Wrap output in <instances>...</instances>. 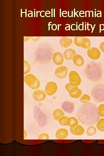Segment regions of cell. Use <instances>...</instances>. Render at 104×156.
<instances>
[{"instance_id":"obj_4","label":"cell","mask_w":104,"mask_h":156,"mask_svg":"<svg viewBox=\"0 0 104 156\" xmlns=\"http://www.w3.org/2000/svg\"><path fill=\"white\" fill-rule=\"evenodd\" d=\"M70 82L77 86H79L81 82V79L79 74L75 71H71L68 76Z\"/></svg>"},{"instance_id":"obj_9","label":"cell","mask_w":104,"mask_h":156,"mask_svg":"<svg viewBox=\"0 0 104 156\" xmlns=\"http://www.w3.org/2000/svg\"><path fill=\"white\" fill-rule=\"evenodd\" d=\"M53 63L57 65H61L64 62V57L59 52H55L53 55L52 57Z\"/></svg>"},{"instance_id":"obj_28","label":"cell","mask_w":104,"mask_h":156,"mask_svg":"<svg viewBox=\"0 0 104 156\" xmlns=\"http://www.w3.org/2000/svg\"><path fill=\"white\" fill-rule=\"evenodd\" d=\"M49 139V135L46 133L41 134L38 137V139L39 140H48Z\"/></svg>"},{"instance_id":"obj_14","label":"cell","mask_w":104,"mask_h":156,"mask_svg":"<svg viewBox=\"0 0 104 156\" xmlns=\"http://www.w3.org/2000/svg\"><path fill=\"white\" fill-rule=\"evenodd\" d=\"M72 39L66 37H62L60 40V44L63 48H66L70 46L73 43Z\"/></svg>"},{"instance_id":"obj_22","label":"cell","mask_w":104,"mask_h":156,"mask_svg":"<svg viewBox=\"0 0 104 156\" xmlns=\"http://www.w3.org/2000/svg\"><path fill=\"white\" fill-rule=\"evenodd\" d=\"M70 96L74 98H79L82 94V91L80 89H78L74 92L69 94Z\"/></svg>"},{"instance_id":"obj_20","label":"cell","mask_w":104,"mask_h":156,"mask_svg":"<svg viewBox=\"0 0 104 156\" xmlns=\"http://www.w3.org/2000/svg\"><path fill=\"white\" fill-rule=\"evenodd\" d=\"M96 127L99 131H104V118H101L98 120Z\"/></svg>"},{"instance_id":"obj_3","label":"cell","mask_w":104,"mask_h":156,"mask_svg":"<svg viewBox=\"0 0 104 156\" xmlns=\"http://www.w3.org/2000/svg\"><path fill=\"white\" fill-rule=\"evenodd\" d=\"M92 95L96 101H104V86L101 85L95 87L92 91Z\"/></svg>"},{"instance_id":"obj_19","label":"cell","mask_w":104,"mask_h":156,"mask_svg":"<svg viewBox=\"0 0 104 156\" xmlns=\"http://www.w3.org/2000/svg\"><path fill=\"white\" fill-rule=\"evenodd\" d=\"M91 46V41L88 38L84 37L81 40V47L83 48L88 49L90 48Z\"/></svg>"},{"instance_id":"obj_11","label":"cell","mask_w":104,"mask_h":156,"mask_svg":"<svg viewBox=\"0 0 104 156\" xmlns=\"http://www.w3.org/2000/svg\"><path fill=\"white\" fill-rule=\"evenodd\" d=\"M71 133L75 135H81L84 133L83 128L80 125H78L73 127H70Z\"/></svg>"},{"instance_id":"obj_16","label":"cell","mask_w":104,"mask_h":156,"mask_svg":"<svg viewBox=\"0 0 104 156\" xmlns=\"http://www.w3.org/2000/svg\"><path fill=\"white\" fill-rule=\"evenodd\" d=\"M65 88L69 94L74 92L78 89L77 86L70 82L66 84Z\"/></svg>"},{"instance_id":"obj_8","label":"cell","mask_w":104,"mask_h":156,"mask_svg":"<svg viewBox=\"0 0 104 156\" xmlns=\"http://www.w3.org/2000/svg\"><path fill=\"white\" fill-rule=\"evenodd\" d=\"M46 96L45 92L41 90L35 91L33 94V97L34 99L37 101H43L45 99Z\"/></svg>"},{"instance_id":"obj_15","label":"cell","mask_w":104,"mask_h":156,"mask_svg":"<svg viewBox=\"0 0 104 156\" xmlns=\"http://www.w3.org/2000/svg\"><path fill=\"white\" fill-rule=\"evenodd\" d=\"M74 64L77 66H80L84 64V60L83 57L80 55L76 54L73 59Z\"/></svg>"},{"instance_id":"obj_26","label":"cell","mask_w":104,"mask_h":156,"mask_svg":"<svg viewBox=\"0 0 104 156\" xmlns=\"http://www.w3.org/2000/svg\"><path fill=\"white\" fill-rule=\"evenodd\" d=\"M98 112L99 116L104 117V104H101L99 106Z\"/></svg>"},{"instance_id":"obj_23","label":"cell","mask_w":104,"mask_h":156,"mask_svg":"<svg viewBox=\"0 0 104 156\" xmlns=\"http://www.w3.org/2000/svg\"><path fill=\"white\" fill-rule=\"evenodd\" d=\"M84 36H75L74 38V42L75 44L77 46L81 47V43L82 39Z\"/></svg>"},{"instance_id":"obj_13","label":"cell","mask_w":104,"mask_h":156,"mask_svg":"<svg viewBox=\"0 0 104 156\" xmlns=\"http://www.w3.org/2000/svg\"><path fill=\"white\" fill-rule=\"evenodd\" d=\"M62 109L66 112L71 113L74 109V105L72 103L69 102H64L62 105Z\"/></svg>"},{"instance_id":"obj_2","label":"cell","mask_w":104,"mask_h":156,"mask_svg":"<svg viewBox=\"0 0 104 156\" xmlns=\"http://www.w3.org/2000/svg\"><path fill=\"white\" fill-rule=\"evenodd\" d=\"M24 81L26 84L32 89H37L39 88L40 83L39 81L34 75L28 74L24 77Z\"/></svg>"},{"instance_id":"obj_18","label":"cell","mask_w":104,"mask_h":156,"mask_svg":"<svg viewBox=\"0 0 104 156\" xmlns=\"http://www.w3.org/2000/svg\"><path fill=\"white\" fill-rule=\"evenodd\" d=\"M78 122L77 119L74 117L68 118L66 125L70 127H73L78 125Z\"/></svg>"},{"instance_id":"obj_6","label":"cell","mask_w":104,"mask_h":156,"mask_svg":"<svg viewBox=\"0 0 104 156\" xmlns=\"http://www.w3.org/2000/svg\"><path fill=\"white\" fill-rule=\"evenodd\" d=\"M68 70V69L67 67L64 66H61L56 69L55 74L57 77L63 79L66 76Z\"/></svg>"},{"instance_id":"obj_29","label":"cell","mask_w":104,"mask_h":156,"mask_svg":"<svg viewBox=\"0 0 104 156\" xmlns=\"http://www.w3.org/2000/svg\"><path fill=\"white\" fill-rule=\"evenodd\" d=\"M99 48L101 51L104 53V41L102 42L100 44Z\"/></svg>"},{"instance_id":"obj_21","label":"cell","mask_w":104,"mask_h":156,"mask_svg":"<svg viewBox=\"0 0 104 156\" xmlns=\"http://www.w3.org/2000/svg\"><path fill=\"white\" fill-rule=\"evenodd\" d=\"M96 132L95 128L93 126L88 127L86 130V133L89 136H92L95 135Z\"/></svg>"},{"instance_id":"obj_25","label":"cell","mask_w":104,"mask_h":156,"mask_svg":"<svg viewBox=\"0 0 104 156\" xmlns=\"http://www.w3.org/2000/svg\"><path fill=\"white\" fill-rule=\"evenodd\" d=\"M30 70V67L29 63L26 61L24 60V74L29 73Z\"/></svg>"},{"instance_id":"obj_17","label":"cell","mask_w":104,"mask_h":156,"mask_svg":"<svg viewBox=\"0 0 104 156\" xmlns=\"http://www.w3.org/2000/svg\"><path fill=\"white\" fill-rule=\"evenodd\" d=\"M64 114L63 112L61 109H55L53 113V117L56 120L58 121L61 117L64 116Z\"/></svg>"},{"instance_id":"obj_5","label":"cell","mask_w":104,"mask_h":156,"mask_svg":"<svg viewBox=\"0 0 104 156\" xmlns=\"http://www.w3.org/2000/svg\"><path fill=\"white\" fill-rule=\"evenodd\" d=\"M57 89V86L55 82H49L48 83L46 86L45 92L48 95H52L56 92Z\"/></svg>"},{"instance_id":"obj_12","label":"cell","mask_w":104,"mask_h":156,"mask_svg":"<svg viewBox=\"0 0 104 156\" xmlns=\"http://www.w3.org/2000/svg\"><path fill=\"white\" fill-rule=\"evenodd\" d=\"M76 55V53L75 50L72 49H68L64 51L63 57L67 60H70L73 59Z\"/></svg>"},{"instance_id":"obj_7","label":"cell","mask_w":104,"mask_h":156,"mask_svg":"<svg viewBox=\"0 0 104 156\" xmlns=\"http://www.w3.org/2000/svg\"><path fill=\"white\" fill-rule=\"evenodd\" d=\"M87 55L90 58L93 60H97L101 56V52L98 48L91 47L88 49Z\"/></svg>"},{"instance_id":"obj_10","label":"cell","mask_w":104,"mask_h":156,"mask_svg":"<svg viewBox=\"0 0 104 156\" xmlns=\"http://www.w3.org/2000/svg\"><path fill=\"white\" fill-rule=\"evenodd\" d=\"M68 135L67 130L64 128L58 129L55 133V136L57 139H64L66 138Z\"/></svg>"},{"instance_id":"obj_1","label":"cell","mask_w":104,"mask_h":156,"mask_svg":"<svg viewBox=\"0 0 104 156\" xmlns=\"http://www.w3.org/2000/svg\"><path fill=\"white\" fill-rule=\"evenodd\" d=\"M77 116L79 121L86 125L95 124L99 118L96 106L93 103H88L82 105L78 109Z\"/></svg>"},{"instance_id":"obj_27","label":"cell","mask_w":104,"mask_h":156,"mask_svg":"<svg viewBox=\"0 0 104 156\" xmlns=\"http://www.w3.org/2000/svg\"><path fill=\"white\" fill-rule=\"evenodd\" d=\"M68 117L63 116L60 118L58 120L59 123L62 126H67L66 123Z\"/></svg>"},{"instance_id":"obj_24","label":"cell","mask_w":104,"mask_h":156,"mask_svg":"<svg viewBox=\"0 0 104 156\" xmlns=\"http://www.w3.org/2000/svg\"><path fill=\"white\" fill-rule=\"evenodd\" d=\"M90 96L87 94H83L80 98V101L83 103H86L90 100Z\"/></svg>"}]
</instances>
